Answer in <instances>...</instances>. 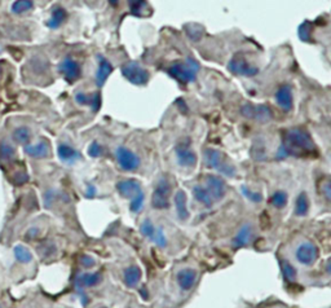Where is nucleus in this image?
<instances>
[{"label":"nucleus","mask_w":331,"mask_h":308,"mask_svg":"<svg viewBox=\"0 0 331 308\" xmlns=\"http://www.w3.org/2000/svg\"><path fill=\"white\" fill-rule=\"evenodd\" d=\"M317 147L312 136L305 128L293 127L286 130L282 135V144L278 148L276 158L285 159L287 157H309L317 155Z\"/></svg>","instance_id":"1"},{"label":"nucleus","mask_w":331,"mask_h":308,"mask_svg":"<svg viewBox=\"0 0 331 308\" xmlns=\"http://www.w3.org/2000/svg\"><path fill=\"white\" fill-rule=\"evenodd\" d=\"M199 68V62L196 61L194 58L188 57L184 62H173L168 68V74L173 79L180 82L181 85H188L196 81Z\"/></svg>","instance_id":"2"},{"label":"nucleus","mask_w":331,"mask_h":308,"mask_svg":"<svg viewBox=\"0 0 331 308\" xmlns=\"http://www.w3.org/2000/svg\"><path fill=\"white\" fill-rule=\"evenodd\" d=\"M203 158L204 163H206L208 169L216 170V171H219V172H221L228 177L237 176V170H235L234 166L232 165L231 161L227 159L225 155L220 151H217V149L207 148L204 151Z\"/></svg>","instance_id":"3"},{"label":"nucleus","mask_w":331,"mask_h":308,"mask_svg":"<svg viewBox=\"0 0 331 308\" xmlns=\"http://www.w3.org/2000/svg\"><path fill=\"white\" fill-rule=\"evenodd\" d=\"M320 258V249L311 240L301 241L295 249V259L303 267H312Z\"/></svg>","instance_id":"4"},{"label":"nucleus","mask_w":331,"mask_h":308,"mask_svg":"<svg viewBox=\"0 0 331 308\" xmlns=\"http://www.w3.org/2000/svg\"><path fill=\"white\" fill-rule=\"evenodd\" d=\"M120 71L130 83L135 86H145L150 79L149 71L136 61H130L122 65Z\"/></svg>","instance_id":"5"},{"label":"nucleus","mask_w":331,"mask_h":308,"mask_svg":"<svg viewBox=\"0 0 331 308\" xmlns=\"http://www.w3.org/2000/svg\"><path fill=\"white\" fill-rule=\"evenodd\" d=\"M172 192V185L168 177L162 176L155 185L154 192L151 196V206L157 210H166L169 207V197Z\"/></svg>","instance_id":"6"},{"label":"nucleus","mask_w":331,"mask_h":308,"mask_svg":"<svg viewBox=\"0 0 331 308\" xmlns=\"http://www.w3.org/2000/svg\"><path fill=\"white\" fill-rule=\"evenodd\" d=\"M228 70L234 75L245 78H252L259 73L258 66L252 65L247 58H245L241 54H237L228 62Z\"/></svg>","instance_id":"7"},{"label":"nucleus","mask_w":331,"mask_h":308,"mask_svg":"<svg viewBox=\"0 0 331 308\" xmlns=\"http://www.w3.org/2000/svg\"><path fill=\"white\" fill-rule=\"evenodd\" d=\"M116 157L118 165H119V167L123 171L132 172V171H136V170L139 169L140 165H141L139 155L135 152H132L131 149H128L126 147L116 148Z\"/></svg>","instance_id":"8"},{"label":"nucleus","mask_w":331,"mask_h":308,"mask_svg":"<svg viewBox=\"0 0 331 308\" xmlns=\"http://www.w3.org/2000/svg\"><path fill=\"white\" fill-rule=\"evenodd\" d=\"M204 188L208 192V194L211 196L212 200L220 201L223 200L224 196H225L227 185L221 177L208 173L204 176Z\"/></svg>","instance_id":"9"},{"label":"nucleus","mask_w":331,"mask_h":308,"mask_svg":"<svg viewBox=\"0 0 331 308\" xmlns=\"http://www.w3.org/2000/svg\"><path fill=\"white\" fill-rule=\"evenodd\" d=\"M241 113L248 120H258V122H268L272 120V112L266 105L245 104L241 108Z\"/></svg>","instance_id":"10"},{"label":"nucleus","mask_w":331,"mask_h":308,"mask_svg":"<svg viewBox=\"0 0 331 308\" xmlns=\"http://www.w3.org/2000/svg\"><path fill=\"white\" fill-rule=\"evenodd\" d=\"M58 73L65 77L67 83H74L82 75V68L79 62L73 60L71 57H65L58 64Z\"/></svg>","instance_id":"11"},{"label":"nucleus","mask_w":331,"mask_h":308,"mask_svg":"<svg viewBox=\"0 0 331 308\" xmlns=\"http://www.w3.org/2000/svg\"><path fill=\"white\" fill-rule=\"evenodd\" d=\"M116 190L119 194L124 198H130V200H135L141 194H144L141 184L139 180L136 179H126V180H120L116 183Z\"/></svg>","instance_id":"12"},{"label":"nucleus","mask_w":331,"mask_h":308,"mask_svg":"<svg viewBox=\"0 0 331 308\" xmlns=\"http://www.w3.org/2000/svg\"><path fill=\"white\" fill-rule=\"evenodd\" d=\"M175 154H176L177 163L181 167L190 169V167H194L197 165L198 157H197L196 152L193 151L188 144H179L175 149Z\"/></svg>","instance_id":"13"},{"label":"nucleus","mask_w":331,"mask_h":308,"mask_svg":"<svg viewBox=\"0 0 331 308\" xmlns=\"http://www.w3.org/2000/svg\"><path fill=\"white\" fill-rule=\"evenodd\" d=\"M198 281V272L192 267L181 268L176 274V282L182 291H190Z\"/></svg>","instance_id":"14"},{"label":"nucleus","mask_w":331,"mask_h":308,"mask_svg":"<svg viewBox=\"0 0 331 308\" xmlns=\"http://www.w3.org/2000/svg\"><path fill=\"white\" fill-rule=\"evenodd\" d=\"M255 229L251 223H245L242 227L239 228L238 232L235 233V236L232 240V246L235 250L246 247L247 245H250L252 239H254Z\"/></svg>","instance_id":"15"},{"label":"nucleus","mask_w":331,"mask_h":308,"mask_svg":"<svg viewBox=\"0 0 331 308\" xmlns=\"http://www.w3.org/2000/svg\"><path fill=\"white\" fill-rule=\"evenodd\" d=\"M274 100L283 112H291L294 108V96L291 87L289 85L281 86L274 93Z\"/></svg>","instance_id":"16"},{"label":"nucleus","mask_w":331,"mask_h":308,"mask_svg":"<svg viewBox=\"0 0 331 308\" xmlns=\"http://www.w3.org/2000/svg\"><path fill=\"white\" fill-rule=\"evenodd\" d=\"M23 151L27 155H30L31 158H36V159H44L50 155V145L47 140H40L38 144L35 145H26L23 147Z\"/></svg>","instance_id":"17"},{"label":"nucleus","mask_w":331,"mask_h":308,"mask_svg":"<svg viewBox=\"0 0 331 308\" xmlns=\"http://www.w3.org/2000/svg\"><path fill=\"white\" fill-rule=\"evenodd\" d=\"M175 207H176V214L179 220L181 222H186L189 219V210H188V198H186V193L184 190H177L176 194H175Z\"/></svg>","instance_id":"18"},{"label":"nucleus","mask_w":331,"mask_h":308,"mask_svg":"<svg viewBox=\"0 0 331 308\" xmlns=\"http://www.w3.org/2000/svg\"><path fill=\"white\" fill-rule=\"evenodd\" d=\"M141 277H143V271L136 264L128 266L123 272V281L127 288H136L141 281Z\"/></svg>","instance_id":"19"},{"label":"nucleus","mask_w":331,"mask_h":308,"mask_svg":"<svg viewBox=\"0 0 331 308\" xmlns=\"http://www.w3.org/2000/svg\"><path fill=\"white\" fill-rule=\"evenodd\" d=\"M113 73V65L106 60L105 57H99V69L96 73V86L97 87H102L105 85V82L108 81V78L110 77V74Z\"/></svg>","instance_id":"20"},{"label":"nucleus","mask_w":331,"mask_h":308,"mask_svg":"<svg viewBox=\"0 0 331 308\" xmlns=\"http://www.w3.org/2000/svg\"><path fill=\"white\" fill-rule=\"evenodd\" d=\"M102 280L101 272H95V274H82L75 278V285L77 289L82 290L84 288H93L99 285Z\"/></svg>","instance_id":"21"},{"label":"nucleus","mask_w":331,"mask_h":308,"mask_svg":"<svg viewBox=\"0 0 331 308\" xmlns=\"http://www.w3.org/2000/svg\"><path fill=\"white\" fill-rule=\"evenodd\" d=\"M57 154L58 158L62 162H65V163H74L77 159H79L82 157L81 153L77 149H74L73 147H70L69 144L66 143H62L58 145Z\"/></svg>","instance_id":"22"},{"label":"nucleus","mask_w":331,"mask_h":308,"mask_svg":"<svg viewBox=\"0 0 331 308\" xmlns=\"http://www.w3.org/2000/svg\"><path fill=\"white\" fill-rule=\"evenodd\" d=\"M66 18H67V13H66L65 9L62 7L56 5L53 8V11H52L50 18L47 21V26L50 27V29H58L62 23L65 22Z\"/></svg>","instance_id":"23"},{"label":"nucleus","mask_w":331,"mask_h":308,"mask_svg":"<svg viewBox=\"0 0 331 308\" xmlns=\"http://www.w3.org/2000/svg\"><path fill=\"white\" fill-rule=\"evenodd\" d=\"M193 196H194V198H196L202 206H204V207L207 208L212 207L214 200H212L211 196L208 194V192L206 190L204 187H202V185H194V187H193Z\"/></svg>","instance_id":"24"},{"label":"nucleus","mask_w":331,"mask_h":308,"mask_svg":"<svg viewBox=\"0 0 331 308\" xmlns=\"http://www.w3.org/2000/svg\"><path fill=\"white\" fill-rule=\"evenodd\" d=\"M12 139H13L15 143L21 144V145H23V147H26V145H29L30 139H31L30 128L26 127V126L15 128L13 132H12Z\"/></svg>","instance_id":"25"},{"label":"nucleus","mask_w":331,"mask_h":308,"mask_svg":"<svg viewBox=\"0 0 331 308\" xmlns=\"http://www.w3.org/2000/svg\"><path fill=\"white\" fill-rule=\"evenodd\" d=\"M309 211V198L307 196V193L301 192L299 196H298L297 201H295V208H294V212L295 215L299 216V218H303V216L308 215Z\"/></svg>","instance_id":"26"},{"label":"nucleus","mask_w":331,"mask_h":308,"mask_svg":"<svg viewBox=\"0 0 331 308\" xmlns=\"http://www.w3.org/2000/svg\"><path fill=\"white\" fill-rule=\"evenodd\" d=\"M13 253H15V258L17 259L19 263H22V264H27V263H30L31 260H33V254H31L30 250H29L26 246H23V245H17V246L15 247Z\"/></svg>","instance_id":"27"},{"label":"nucleus","mask_w":331,"mask_h":308,"mask_svg":"<svg viewBox=\"0 0 331 308\" xmlns=\"http://www.w3.org/2000/svg\"><path fill=\"white\" fill-rule=\"evenodd\" d=\"M281 270H282V274H283V277H285V280H287L289 282H293L297 280V276H298V272H297V268L291 264V263L287 260V259H283L281 262Z\"/></svg>","instance_id":"28"},{"label":"nucleus","mask_w":331,"mask_h":308,"mask_svg":"<svg viewBox=\"0 0 331 308\" xmlns=\"http://www.w3.org/2000/svg\"><path fill=\"white\" fill-rule=\"evenodd\" d=\"M287 200L289 197L285 190H277L270 197V205L276 208H283L287 205Z\"/></svg>","instance_id":"29"},{"label":"nucleus","mask_w":331,"mask_h":308,"mask_svg":"<svg viewBox=\"0 0 331 308\" xmlns=\"http://www.w3.org/2000/svg\"><path fill=\"white\" fill-rule=\"evenodd\" d=\"M140 232H141V235H143L144 237H147V239H149L150 241H153V239H154L155 236V232H157V228L154 227V224H153V222H151L150 219H145L143 223L140 224Z\"/></svg>","instance_id":"30"},{"label":"nucleus","mask_w":331,"mask_h":308,"mask_svg":"<svg viewBox=\"0 0 331 308\" xmlns=\"http://www.w3.org/2000/svg\"><path fill=\"white\" fill-rule=\"evenodd\" d=\"M33 5H34V3L30 1V0H17V1L12 4L11 9L15 15H22L25 12L30 11Z\"/></svg>","instance_id":"31"},{"label":"nucleus","mask_w":331,"mask_h":308,"mask_svg":"<svg viewBox=\"0 0 331 308\" xmlns=\"http://www.w3.org/2000/svg\"><path fill=\"white\" fill-rule=\"evenodd\" d=\"M241 192H242L243 196L246 197L247 200L250 201V202H252V204H260V202H263L262 194L258 192H254V190H251L248 187H246V185H242V187H241Z\"/></svg>","instance_id":"32"},{"label":"nucleus","mask_w":331,"mask_h":308,"mask_svg":"<svg viewBox=\"0 0 331 308\" xmlns=\"http://www.w3.org/2000/svg\"><path fill=\"white\" fill-rule=\"evenodd\" d=\"M16 149L12 147L11 144L7 143L5 140L0 141V157L3 159H11V158L15 157Z\"/></svg>","instance_id":"33"},{"label":"nucleus","mask_w":331,"mask_h":308,"mask_svg":"<svg viewBox=\"0 0 331 308\" xmlns=\"http://www.w3.org/2000/svg\"><path fill=\"white\" fill-rule=\"evenodd\" d=\"M151 242H154L155 245L158 247H166L167 246V243H168V239H167V236H166L165 231H163V228H157V232H155V236L154 239H153V241Z\"/></svg>","instance_id":"34"},{"label":"nucleus","mask_w":331,"mask_h":308,"mask_svg":"<svg viewBox=\"0 0 331 308\" xmlns=\"http://www.w3.org/2000/svg\"><path fill=\"white\" fill-rule=\"evenodd\" d=\"M128 5H130V9H131L132 15L137 16V17H143L144 16L143 11L148 7V4L145 3V1H130Z\"/></svg>","instance_id":"35"},{"label":"nucleus","mask_w":331,"mask_h":308,"mask_svg":"<svg viewBox=\"0 0 331 308\" xmlns=\"http://www.w3.org/2000/svg\"><path fill=\"white\" fill-rule=\"evenodd\" d=\"M102 154H104V148H102V145H101L99 141L95 140V141L88 147V155L92 158H99L101 157Z\"/></svg>","instance_id":"36"},{"label":"nucleus","mask_w":331,"mask_h":308,"mask_svg":"<svg viewBox=\"0 0 331 308\" xmlns=\"http://www.w3.org/2000/svg\"><path fill=\"white\" fill-rule=\"evenodd\" d=\"M92 100H93V93L87 95V93L78 92L77 95H75V101H77V104H79V105H84V106H89V108H91V105H92Z\"/></svg>","instance_id":"37"},{"label":"nucleus","mask_w":331,"mask_h":308,"mask_svg":"<svg viewBox=\"0 0 331 308\" xmlns=\"http://www.w3.org/2000/svg\"><path fill=\"white\" fill-rule=\"evenodd\" d=\"M144 202H145V194H141L140 197H137V198L131 201V204H130V210H131L133 214H137V212H140L143 210Z\"/></svg>","instance_id":"38"},{"label":"nucleus","mask_w":331,"mask_h":308,"mask_svg":"<svg viewBox=\"0 0 331 308\" xmlns=\"http://www.w3.org/2000/svg\"><path fill=\"white\" fill-rule=\"evenodd\" d=\"M321 193L329 202H331V177L321 183Z\"/></svg>","instance_id":"39"},{"label":"nucleus","mask_w":331,"mask_h":308,"mask_svg":"<svg viewBox=\"0 0 331 308\" xmlns=\"http://www.w3.org/2000/svg\"><path fill=\"white\" fill-rule=\"evenodd\" d=\"M311 29L312 27L309 26L308 22L303 23L300 27H299V36H300L301 40H308L311 38Z\"/></svg>","instance_id":"40"},{"label":"nucleus","mask_w":331,"mask_h":308,"mask_svg":"<svg viewBox=\"0 0 331 308\" xmlns=\"http://www.w3.org/2000/svg\"><path fill=\"white\" fill-rule=\"evenodd\" d=\"M12 180H13V183H15L16 185H22V184H25V183H27V181H29V176H27L26 172H23V171H19V172H17L15 176L12 177Z\"/></svg>","instance_id":"41"},{"label":"nucleus","mask_w":331,"mask_h":308,"mask_svg":"<svg viewBox=\"0 0 331 308\" xmlns=\"http://www.w3.org/2000/svg\"><path fill=\"white\" fill-rule=\"evenodd\" d=\"M79 262H81V264L84 268H92L95 264H96V260L92 258V257H89V255L87 254H83L81 257V259H79Z\"/></svg>","instance_id":"42"},{"label":"nucleus","mask_w":331,"mask_h":308,"mask_svg":"<svg viewBox=\"0 0 331 308\" xmlns=\"http://www.w3.org/2000/svg\"><path fill=\"white\" fill-rule=\"evenodd\" d=\"M101 103H102V100H101V95H100V92L93 93L92 105H91V109H92V112L97 113V112H99V110H100V108H101Z\"/></svg>","instance_id":"43"},{"label":"nucleus","mask_w":331,"mask_h":308,"mask_svg":"<svg viewBox=\"0 0 331 308\" xmlns=\"http://www.w3.org/2000/svg\"><path fill=\"white\" fill-rule=\"evenodd\" d=\"M87 198H93V197L96 196V188L93 187L92 184H88V187H87V190H85V194H84Z\"/></svg>","instance_id":"44"},{"label":"nucleus","mask_w":331,"mask_h":308,"mask_svg":"<svg viewBox=\"0 0 331 308\" xmlns=\"http://www.w3.org/2000/svg\"><path fill=\"white\" fill-rule=\"evenodd\" d=\"M326 271H328L329 274H330V276H331V258L329 259L328 263H326Z\"/></svg>","instance_id":"45"},{"label":"nucleus","mask_w":331,"mask_h":308,"mask_svg":"<svg viewBox=\"0 0 331 308\" xmlns=\"http://www.w3.org/2000/svg\"><path fill=\"white\" fill-rule=\"evenodd\" d=\"M0 78H1V66H0Z\"/></svg>","instance_id":"46"},{"label":"nucleus","mask_w":331,"mask_h":308,"mask_svg":"<svg viewBox=\"0 0 331 308\" xmlns=\"http://www.w3.org/2000/svg\"><path fill=\"white\" fill-rule=\"evenodd\" d=\"M0 308H1V307H0Z\"/></svg>","instance_id":"47"}]
</instances>
